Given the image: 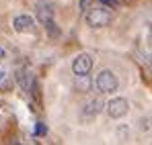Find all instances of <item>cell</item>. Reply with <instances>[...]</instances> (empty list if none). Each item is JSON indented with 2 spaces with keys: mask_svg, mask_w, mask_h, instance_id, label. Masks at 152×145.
<instances>
[{
  "mask_svg": "<svg viewBox=\"0 0 152 145\" xmlns=\"http://www.w3.org/2000/svg\"><path fill=\"white\" fill-rule=\"evenodd\" d=\"M103 108H105V113H107L109 119H121V117H126L127 110H129V102H127L126 98H111L107 104H103Z\"/></svg>",
  "mask_w": 152,
  "mask_h": 145,
  "instance_id": "2",
  "label": "cell"
},
{
  "mask_svg": "<svg viewBox=\"0 0 152 145\" xmlns=\"http://www.w3.org/2000/svg\"><path fill=\"white\" fill-rule=\"evenodd\" d=\"M37 19H39L41 25L53 21V10H51L50 4H39V6H37Z\"/></svg>",
  "mask_w": 152,
  "mask_h": 145,
  "instance_id": "8",
  "label": "cell"
},
{
  "mask_svg": "<svg viewBox=\"0 0 152 145\" xmlns=\"http://www.w3.org/2000/svg\"><path fill=\"white\" fill-rule=\"evenodd\" d=\"M17 82L21 84V88H23L25 92H35V84H33L29 72H25V70H17Z\"/></svg>",
  "mask_w": 152,
  "mask_h": 145,
  "instance_id": "6",
  "label": "cell"
},
{
  "mask_svg": "<svg viewBox=\"0 0 152 145\" xmlns=\"http://www.w3.org/2000/svg\"><path fill=\"white\" fill-rule=\"evenodd\" d=\"M95 84H97V90L103 92V94H111V92H115L119 88V80H117V76L111 72V70H103L97 76Z\"/></svg>",
  "mask_w": 152,
  "mask_h": 145,
  "instance_id": "1",
  "label": "cell"
},
{
  "mask_svg": "<svg viewBox=\"0 0 152 145\" xmlns=\"http://www.w3.org/2000/svg\"><path fill=\"white\" fill-rule=\"evenodd\" d=\"M86 23L91 27H95V29H103V27H107L111 23V12L107 8H101V6L99 8H91L86 12Z\"/></svg>",
  "mask_w": 152,
  "mask_h": 145,
  "instance_id": "3",
  "label": "cell"
},
{
  "mask_svg": "<svg viewBox=\"0 0 152 145\" xmlns=\"http://www.w3.org/2000/svg\"><path fill=\"white\" fill-rule=\"evenodd\" d=\"M99 2H101V4H105V6H113V8L117 6V0H99Z\"/></svg>",
  "mask_w": 152,
  "mask_h": 145,
  "instance_id": "10",
  "label": "cell"
},
{
  "mask_svg": "<svg viewBox=\"0 0 152 145\" xmlns=\"http://www.w3.org/2000/svg\"><path fill=\"white\" fill-rule=\"evenodd\" d=\"M101 110H103V102L99 100V98H95V100H88V102L84 104V108H82V113H84L86 117H97Z\"/></svg>",
  "mask_w": 152,
  "mask_h": 145,
  "instance_id": "7",
  "label": "cell"
},
{
  "mask_svg": "<svg viewBox=\"0 0 152 145\" xmlns=\"http://www.w3.org/2000/svg\"><path fill=\"white\" fill-rule=\"evenodd\" d=\"M35 133H37V135H45V133H48V127H45V125H41V123H37Z\"/></svg>",
  "mask_w": 152,
  "mask_h": 145,
  "instance_id": "9",
  "label": "cell"
},
{
  "mask_svg": "<svg viewBox=\"0 0 152 145\" xmlns=\"http://www.w3.org/2000/svg\"><path fill=\"white\" fill-rule=\"evenodd\" d=\"M12 27L17 33H31V31H35V21L29 14H19V17H15Z\"/></svg>",
  "mask_w": 152,
  "mask_h": 145,
  "instance_id": "5",
  "label": "cell"
},
{
  "mask_svg": "<svg viewBox=\"0 0 152 145\" xmlns=\"http://www.w3.org/2000/svg\"><path fill=\"white\" fill-rule=\"evenodd\" d=\"M4 57H6V51H4V49L0 47V59H4Z\"/></svg>",
  "mask_w": 152,
  "mask_h": 145,
  "instance_id": "11",
  "label": "cell"
},
{
  "mask_svg": "<svg viewBox=\"0 0 152 145\" xmlns=\"http://www.w3.org/2000/svg\"><path fill=\"white\" fill-rule=\"evenodd\" d=\"M93 70V57L88 53H80L76 55L74 61H72V74L76 78H86Z\"/></svg>",
  "mask_w": 152,
  "mask_h": 145,
  "instance_id": "4",
  "label": "cell"
}]
</instances>
